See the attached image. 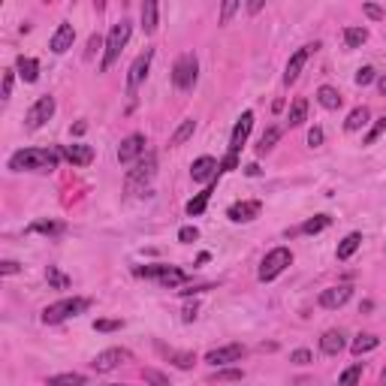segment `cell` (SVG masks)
<instances>
[{
	"label": "cell",
	"instance_id": "obj_1",
	"mask_svg": "<svg viewBox=\"0 0 386 386\" xmlns=\"http://www.w3.org/2000/svg\"><path fill=\"white\" fill-rule=\"evenodd\" d=\"M12 172H51L58 169V151L49 148H21L10 157Z\"/></svg>",
	"mask_w": 386,
	"mask_h": 386
},
{
	"label": "cell",
	"instance_id": "obj_2",
	"mask_svg": "<svg viewBox=\"0 0 386 386\" xmlns=\"http://www.w3.org/2000/svg\"><path fill=\"white\" fill-rule=\"evenodd\" d=\"M91 308V299L85 296H73V299H60V302H51L49 308L43 311V323H64V320H70V317H79V314H85Z\"/></svg>",
	"mask_w": 386,
	"mask_h": 386
},
{
	"label": "cell",
	"instance_id": "obj_3",
	"mask_svg": "<svg viewBox=\"0 0 386 386\" xmlns=\"http://www.w3.org/2000/svg\"><path fill=\"white\" fill-rule=\"evenodd\" d=\"M130 34H133V25L127 19H121L118 25H112L109 36H106V51H103V70H109L112 64L121 58V51H124V45L130 43Z\"/></svg>",
	"mask_w": 386,
	"mask_h": 386
},
{
	"label": "cell",
	"instance_id": "obj_4",
	"mask_svg": "<svg viewBox=\"0 0 386 386\" xmlns=\"http://www.w3.org/2000/svg\"><path fill=\"white\" fill-rule=\"evenodd\" d=\"M293 263V251L290 248H275V251H269L266 256H263V263H260V272H256V278H260L263 284H269V281H275L278 275L287 269Z\"/></svg>",
	"mask_w": 386,
	"mask_h": 386
},
{
	"label": "cell",
	"instance_id": "obj_5",
	"mask_svg": "<svg viewBox=\"0 0 386 386\" xmlns=\"http://www.w3.org/2000/svg\"><path fill=\"white\" fill-rule=\"evenodd\" d=\"M196 79H200V60H196V55H181L176 60V67H172V82H176L178 91H191L196 85Z\"/></svg>",
	"mask_w": 386,
	"mask_h": 386
},
{
	"label": "cell",
	"instance_id": "obj_6",
	"mask_svg": "<svg viewBox=\"0 0 386 386\" xmlns=\"http://www.w3.org/2000/svg\"><path fill=\"white\" fill-rule=\"evenodd\" d=\"M136 275H139V278H151V281H157L160 287H181V284L187 281V275L178 266H163V263H157V266L136 269Z\"/></svg>",
	"mask_w": 386,
	"mask_h": 386
},
{
	"label": "cell",
	"instance_id": "obj_7",
	"mask_svg": "<svg viewBox=\"0 0 386 386\" xmlns=\"http://www.w3.org/2000/svg\"><path fill=\"white\" fill-rule=\"evenodd\" d=\"M124 362H133V353L124 350V347H109V350L97 353L94 362H91V368H94L97 374H106V372H115V368H121Z\"/></svg>",
	"mask_w": 386,
	"mask_h": 386
},
{
	"label": "cell",
	"instance_id": "obj_8",
	"mask_svg": "<svg viewBox=\"0 0 386 386\" xmlns=\"http://www.w3.org/2000/svg\"><path fill=\"white\" fill-rule=\"evenodd\" d=\"M142 157H145V136H142V133H130L127 139H121V145H118V163L121 166L139 163Z\"/></svg>",
	"mask_w": 386,
	"mask_h": 386
},
{
	"label": "cell",
	"instance_id": "obj_9",
	"mask_svg": "<svg viewBox=\"0 0 386 386\" xmlns=\"http://www.w3.org/2000/svg\"><path fill=\"white\" fill-rule=\"evenodd\" d=\"M151 60H154V49H145L139 58L130 64V73H127V94H136L139 91V85L145 82V75H148V70H151Z\"/></svg>",
	"mask_w": 386,
	"mask_h": 386
},
{
	"label": "cell",
	"instance_id": "obj_10",
	"mask_svg": "<svg viewBox=\"0 0 386 386\" xmlns=\"http://www.w3.org/2000/svg\"><path fill=\"white\" fill-rule=\"evenodd\" d=\"M51 115H55V97L45 94V97H40V100H36V103L27 109L25 127H27V130H40V127H43Z\"/></svg>",
	"mask_w": 386,
	"mask_h": 386
},
{
	"label": "cell",
	"instance_id": "obj_11",
	"mask_svg": "<svg viewBox=\"0 0 386 386\" xmlns=\"http://www.w3.org/2000/svg\"><path fill=\"white\" fill-rule=\"evenodd\" d=\"M317 49H320V43H308V45H302L296 55H290V60H287V70H284V85H293V82L299 79L302 70H305V64H308V58H311Z\"/></svg>",
	"mask_w": 386,
	"mask_h": 386
},
{
	"label": "cell",
	"instance_id": "obj_12",
	"mask_svg": "<svg viewBox=\"0 0 386 386\" xmlns=\"http://www.w3.org/2000/svg\"><path fill=\"white\" fill-rule=\"evenodd\" d=\"M154 172H157V157L148 151V154L142 157L139 163H136V169L127 172V187H130V191H136V187L148 184V181L154 178Z\"/></svg>",
	"mask_w": 386,
	"mask_h": 386
},
{
	"label": "cell",
	"instance_id": "obj_13",
	"mask_svg": "<svg viewBox=\"0 0 386 386\" xmlns=\"http://www.w3.org/2000/svg\"><path fill=\"white\" fill-rule=\"evenodd\" d=\"M245 357V347L241 344H226V347H215V350L206 353V362L215 368H224V365H232V362H241Z\"/></svg>",
	"mask_w": 386,
	"mask_h": 386
},
{
	"label": "cell",
	"instance_id": "obj_14",
	"mask_svg": "<svg viewBox=\"0 0 386 386\" xmlns=\"http://www.w3.org/2000/svg\"><path fill=\"white\" fill-rule=\"evenodd\" d=\"M260 211H263L260 200H241V202H232V206L226 208V217H230L232 224H248V221H254V217H260Z\"/></svg>",
	"mask_w": 386,
	"mask_h": 386
},
{
	"label": "cell",
	"instance_id": "obj_15",
	"mask_svg": "<svg viewBox=\"0 0 386 386\" xmlns=\"http://www.w3.org/2000/svg\"><path fill=\"white\" fill-rule=\"evenodd\" d=\"M217 176H221V163L215 157H196L191 166V178L200 184H211V181H217Z\"/></svg>",
	"mask_w": 386,
	"mask_h": 386
},
{
	"label": "cell",
	"instance_id": "obj_16",
	"mask_svg": "<svg viewBox=\"0 0 386 386\" xmlns=\"http://www.w3.org/2000/svg\"><path fill=\"white\" fill-rule=\"evenodd\" d=\"M254 130V112H241V118L236 121V127H232V136H230V154H239L241 148H245L248 136Z\"/></svg>",
	"mask_w": 386,
	"mask_h": 386
},
{
	"label": "cell",
	"instance_id": "obj_17",
	"mask_svg": "<svg viewBox=\"0 0 386 386\" xmlns=\"http://www.w3.org/2000/svg\"><path fill=\"white\" fill-rule=\"evenodd\" d=\"M353 296V287L350 284H338V287H329V290L320 293V308H326V311H335V308L347 305Z\"/></svg>",
	"mask_w": 386,
	"mask_h": 386
},
{
	"label": "cell",
	"instance_id": "obj_18",
	"mask_svg": "<svg viewBox=\"0 0 386 386\" xmlns=\"http://www.w3.org/2000/svg\"><path fill=\"white\" fill-rule=\"evenodd\" d=\"M73 43H75V27L70 25V21H60L58 30L51 34V43H49V49L55 51V55H64L67 49H73Z\"/></svg>",
	"mask_w": 386,
	"mask_h": 386
},
{
	"label": "cell",
	"instance_id": "obj_19",
	"mask_svg": "<svg viewBox=\"0 0 386 386\" xmlns=\"http://www.w3.org/2000/svg\"><path fill=\"white\" fill-rule=\"evenodd\" d=\"M347 347V335L341 329H329V332H323V338H320V350L326 353V357H338Z\"/></svg>",
	"mask_w": 386,
	"mask_h": 386
},
{
	"label": "cell",
	"instance_id": "obj_20",
	"mask_svg": "<svg viewBox=\"0 0 386 386\" xmlns=\"http://www.w3.org/2000/svg\"><path fill=\"white\" fill-rule=\"evenodd\" d=\"M157 350H160L176 368H181V372L193 368V362H196V357H193V353H187V350H176V347H166V344H157Z\"/></svg>",
	"mask_w": 386,
	"mask_h": 386
},
{
	"label": "cell",
	"instance_id": "obj_21",
	"mask_svg": "<svg viewBox=\"0 0 386 386\" xmlns=\"http://www.w3.org/2000/svg\"><path fill=\"white\" fill-rule=\"evenodd\" d=\"M60 154H64L73 166H88L91 160H94V148L91 145H64Z\"/></svg>",
	"mask_w": 386,
	"mask_h": 386
},
{
	"label": "cell",
	"instance_id": "obj_22",
	"mask_svg": "<svg viewBox=\"0 0 386 386\" xmlns=\"http://www.w3.org/2000/svg\"><path fill=\"white\" fill-rule=\"evenodd\" d=\"M317 103L323 106V109H329V112H335V109H341V103H344V97L338 94L332 85H323V88H317Z\"/></svg>",
	"mask_w": 386,
	"mask_h": 386
},
{
	"label": "cell",
	"instance_id": "obj_23",
	"mask_svg": "<svg viewBox=\"0 0 386 386\" xmlns=\"http://www.w3.org/2000/svg\"><path fill=\"white\" fill-rule=\"evenodd\" d=\"M15 73H19L21 79H25L27 85H30V82L40 79V60H34V58H25V55H21L19 60H15Z\"/></svg>",
	"mask_w": 386,
	"mask_h": 386
},
{
	"label": "cell",
	"instance_id": "obj_24",
	"mask_svg": "<svg viewBox=\"0 0 386 386\" xmlns=\"http://www.w3.org/2000/svg\"><path fill=\"white\" fill-rule=\"evenodd\" d=\"M368 118H372V112H368V106H357V109L347 115V121H344V130L347 133H357V130H362V127L368 124Z\"/></svg>",
	"mask_w": 386,
	"mask_h": 386
},
{
	"label": "cell",
	"instance_id": "obj_25",
	"mask_svg": "<svg viewBox=\"0 0 386 386\" xmlns=\"http://www.w3.org/2000/svg\"><path fill=\"white\" fill-rule=\"evenodd\" d=\"M215 184H217V181H211V184H206V191H202V193H196L193 200L187 202V215H191V217H196V215H202V211H206L208 200H211V193H215Z\"/></svg>",
	"mask_w": 386,
	"mask_h": 386
},
{
	"label": "cell",
	"instance_id": "obj_26",
	"mask_svg": "<svg viewBox=\"0 0 386 386\" xmlns=\"http://www.w3.org/2000/svg\"><path fill=\"white\" fill-rule=\"evenodd\" d=\"M359 245H362V232H350V236H344V241L338 245L335 256L338 260H350V256L359 251Z\"/></svg>",
	"mask_w": 386,
	"mask_h": 386
},
{
	"label": "cell",
	"instance_id": "obj_27",
	"mask_svg": "<svg viewBox=\"0 0 386 386\" xmlns=\"http://www.w3.org/2000/svg\"><path fill=\"white\" fill-rule=\"evenodd\" d=\"M305 121H308V100H305V97H299V100L290 106V115H287V124H290V127H302Z\"/></svg>",
	"mask_w": 386,
	"mask_h": 386
},
{
	"label": "cell",
	"instance_id": "obj_28",
	"mask_svg": "<svg viewBox=\"0 0 386 386\" xmlns=\"http://www.w3.org/2000/svg\"><path fill=\"white\" fill-rule=\"evenodd\" d=\"M157 3L154 0H145V3H142V30H145V34H154L157 30Z\"/></svg>",
	"mask_w": 386,
	"mask_h": 386
},
{
	"label": "cell",
	"instance_id": "obj_29",
	"mask_svg": "<svg viewBox=\"0 0 386 386\" xmlns=\"http://www.w3.org/2000/svg\"><path fill=\"white\" fill-rule=\"evenodd\" d=\"M49 386H88V377L79 372H64V374L49 377Z\"/></svg>",
	"mask_w": 386,
	"mask_h": 386
},
{
	"label": "cell",
	"instance_id": "obj_30",
	"mask_svg": "<svg viewBox=\"0 0 386 386\" xmlns=\"http://www.w3.org/2000/svg\"><path fill=\"white\" fill-rule=\"evenodd\" d=\"M196 133V121L193 118H187V121H181V124H178V130L176 133H172V139H169V145H184V142L187 139H191V136Z\"/></svg>",
	"mask_w": 386,
	"mask_h": 386
},
{
	"label": "cell",
	"instance_id": "obj_31",
	"mask_svg": "<svg viewBox=\"0 0 386 386\" xmlns=\"http://www.w3.org/2000/svg\"><path fill=\"white\" fill-rule=\"evenodd\" d=\"M344 43L347 49H362L368 43V30L365 27H344Z\"/></svg>",
	"mask_w": 386,
	"mask_h": 386
},
{
	"label": "cell",
	"instance_id": "obj_32",
	"mask_svg": "<svg viewBox=\"0 0 386 386\" xmlns=\"http://www.w3.org/2000/svg\"><path fill=\"white\" fill-rule=\"evenodd\" d=\"M377 344H381V338L377 335H359L357 341L350 344V350H353V357H362V353H372Z\"/></svg>",
	"mask_w": 386,
	"mask_h": 386
},
{
	"label": "cell",
	"instance_id": "obj_33",
	"mask_svg": "<svg viewBox=\"0 0 386 386\" xmlns=\"http://www.w3.org/2000/svg\"><path fill=\"white\" fill-rule=\"evenodd\" d=\"M245 372L241 368H217L215 374H211V383H239Z\"/></svg>",
	"mask_w": 386,
	"mask_h": 386
},
{
	"label": "cell",
	"instance_id": "obj_34",
	"mask_svg": "<svg viewBox=\"0 0 386 386\" xmlns=\"http://www.w3.org/2000/svg\"><path fill=\"white\" fill-rule=\"evenodd\" d=\"M281 139V127H269L266 133L260 136V145H256V154H266V151L275 148V142Z\"/></svg>",
	"mask_w": 386,
	"mask_h": 386
},
{
	"label": "cell",
	"instance_id": "obj_35",
	"mask_svg": "<svg viewBox=\"0 0 386 386\" xmlns=\"http://www.w3.org/2000/svg\"><path fill=\"white\" fill-rule=\"evenodd\" d=\"M67 226L64 224H55V221H36V224H30V230L27 232H43V236H60Z\"/></svg>",
	"mask_w": 386,
	"mask_h": 386
},
{
	"label": "cell",
	"instance_id": "obj_36",
	"mask_svg": "<svg viewBox=\"0 0 386 386\" xmlns=\"http://www.w3.org/2000/svg\"><path fill=\"white\" fill-rule=\"evenodd\" d=\"M362 381V365L357 362V365H350V368H344L341 377H338V386H359Z\"/></svg>",
	"mask_w": 386,
	"mask_h": 386
},
{
	"label": "cell",
	"instance_id": "obj_37",
	"mask_svg": "<svg viewBox=\"0 0 386 386\" xmlns=\"http://www.w3.org/2000/svg\"><path fill=\"white\" fill-rule=\"evenodd\" d=\"M326 226H329V217H326V215H317V217H311V221L302 224L299 232H305V236H314V232H323Z\"/></svg>",
	"mask_w": 386,
	"mask_h": 386
},
{
	"label": "cell",
	"instance_id": "obj_38",
	"mask_svg": "<svg viewBox=\"0 0 386 386\" xmlns=\"http://www.w3.org/2000/svg\"><path fill=\"white\" fill-rule=\"evenodd\" d=\"M45 278H49V284L58 287V290H67V287H70V278H67L64 272H58V266H49V269H45Z\"/></svg>",
	"mask_w": 386,
	"mask_h": 386
},
{
	"label": "cell",
	"instance_id": "obj_39",
	"mask_svg": "<svg viewBox=\"0 0 386 386\" xmlns=\"http://www.w3.org/2000/svg\"><path fill=\"white\" fill-rule=\"evenodd\" d=\"M383 133H386V115H383L381 121H377V124L372 127V133H368V136H365V145H374V142H377V139H381V136H383Z\"/></svg>",
	"mask_w": 386,
	"mask_h": 386
},
{
	"label": "cell",
	"instance_id": "obj_40",
	"mask_svg": "<svg viewBox=\"0 0 386 386\" xmlns=\"http://www.w3.org/2000/svg\"><path fill=\"white\" fill-rule=\"evenodd\" d=\"M142 377L151 383V386H169V381H166V374H160V372H154V368H145L142 372Z\"/></svg>",
	"mask_w": 386,
	"mask_h": 386
},
{
	"label": "cell",
	"instance_id": "obj_41",
	"mask_svg": "<svg viewBox=\"0 0 386 386\" xmlns=\"http://www.w3.org/2000/svg\"><path fill=\"white\" fill-rule=\"evenodd\" d=\"M239 6H241V3H239V0H226V3L221 6V25H226V21H230V19H232V15H236V12H239Z\"/></svg>",
	"mask_w": 386,
	"mask_h": 386
},
{
	"label": "cell",
	"instance_id": "obj_42",
	"mask_svg": "<svg viewBox=\"0 0 386 386\" xmlns=\"http://www.w3.org/2000/svg\"><path fill=\"white\" fill-rule=\"evenodd\" d=\"M196 239H200V230H196V226H181L178 230V241H184V245H191Z\"/></svg>",
	"mask_w": 386,
	"mask_h": 386
},
{
	"label": "cell",
	"instance_id": "obj_43",
	"mask_svg": "<svg viewBox=\"0 0 386 386\" xmlns=\"http://www.w3.org/2000/svg\"><path fill=\"white\" fill-rule=\"evenodd\" d=\"M372 82H374V70L372 67H362V70L357 73V85L365 88V85H372Z\"/></svg>",
	"mask_w": 386,
	"mask_h": 386
},
{
	"label": "cell",
	"instance_id": "obj_44",
	"mask_svg": "<svg viewBox=\"0 0 386 386\" xmlns=\"http://www.w3.org/2000/svg\"><path fill=\"white\" fill-rule=\"evenodd\" d=\"M121 326H124L121 320H97V323H94L97 332H115V329H121Z\"/></svg>",
	"mask_w": 386,
	"mask_h": 386
},
{
	"label": "cell",
	"instance_id": "obj_45",
	"mask_svg": "<svg viewBox=\"0 0 386 386\" xmlns=\"http://www.w3.org/2000/svg\"><path fill=\"white\" fill-rule=\"evenodd\" d=\"M290 362H296V365H308V362H311V350H305V347H302V350H293Z\"/></svg>",
	"mask_w": 386,
	"mask_h": 386
},
{
	"label": "cell",
	"instance_id": "obj_46",
	"mask_svg": "<svg viewBox=\"0 0 386 386\" xmlns=\"http://www.w3.org/2000/svg\"><path fill=\"white\" fill-rule=\"evenodd\" d=\"M196 311H200V305H196V302H187L184 311H181V320H184V323H193V320H196Z\"/></svg>",
	"mask_w": 386,
	"mask_h": 386
},
{
	"label": "cell",
	"instance_id": "obj_47",
	"mask_svg": "<svg viewBox=\"0 0 386 386\" xmlns=\"http://www.w3.org/2000/svg\"><path fill=\"white\" fill-rule=\"evenodd\" d=\"M19 272H21V266L15 260H3V263H0V275H19Z\"/></svg>",
	"mask_w": 386,
	"mask_h": 386
},
{
	"label": "cell",
	"instance_id": "obj_48",
	"mask_svg": "<svg viewBox=\"0 0 386 386\" xmlns=\"http://www.w3.org/2000/svg\"><path fill=\"white\" fill-rule=\"evenodd\" d=\"M308 145H311V148L323 145V130H320V127H314V130H308Z\"/></svg>",
	"mask_w": 386,
	"mask_h": 386
},
{
	"label": "cell",
	"instance_id": "obj_49",
	"mask_svg": "<svg viewBox=\"0 0 386 386\" xmlns=\"http://www.w3.org/2000/svg\"><path fill=\"white\" fill-rule=\"evenodd\" d=\"M239 166V154H226L224 163H221V172H232Z\"/></svg>",
	"mask_w": 386,
	"mask_h": 386
},
{
	"label": "cell",
	"instance_id": "obj_50",
	"mask_svg": "<svg viewBox=\"0 0 386 386\" xmlns=\"http://www.w3.org/2000/svg\"><path fill=\"white\" fill-rule=\"evenodd\" d=\"M12 82H15V73L10 70L3 75V100H10V94H12Z\"/></svg>",
	"mask_w": 386,
	"mask_h": 386
},
{
	"label": "cell",
	"instance_id": "obj_51",
	"mask_svg": "<svg viewBox=\"0 0 386 386\" xmlns=\"http://www.w3.org/2000/svg\"><path fill=\"white\" fill-rule=\"evenodd\" d=\"M365 15H368V19H374V21H381L383 10H381V6H374V3H365Z\"/></svg>",
	"mask_w": 386,
	"mask_h": 386
},
{
	"label": "cell",
	"instance_id": "obj_52",
	"mask_svg": "<svg viewBox=\"0 0 386 386\" xmlns=\"http://www.w3.org/2000/svg\"><path fill=\"white\" fill-rule=\"evenodd\" d=\"M245 172H248V176H260V166L251 163V166H245Z\"/></svg>",
	"mask_w": 386,
	"mask_h": 386
},
{
	"label": "cell",
	"instance_id": "obj_53",
	"mask_svg": "<svg viewBox=\"0 0 386 386\" xmlns=\"http://www.w3.org/2000/svg\"><path fill=\"white\" fill-rule=\"evenodd\" d=\"M377 88H381V94L386 97V73L381 75V79H377Z\"/></svg>",
	"mask_w": 386,
	"mask_h": 386
},
{
	"label": "cell",
	"instance_id": "obj_54",
	"mask_svg": "<svg viewBox=\"0 0 386 386\" xmlns=\"http://www.w3.org/2000/svg\"><path fill=\"white\" fill-rule=\"evenodd\" d=\"M248 10H251V12H260V10H263V0H254V3L248 6Z\"/></svg>",
	"mask_w": 386,
	"mask_h": 386
},
{
	"label": "cell",
	"instance_id": "obj_55",
	"mask_svg": "<svg viewBox=\"0 0 386 386\" xmlns=\"http://www.w3.org/2000/svg\"><path fill=\"white\" fill-rule=\"evenodd\" d=\"M381 383L386 386V368H383V374H381Z\"/></svg>",
	"mask_w": 386,
	"mask_h": 386
},
{
	"label": "cell",
	"instance_id": "obj_56",
	"mask_svg": "<svg viewBox=\"0 0 386 386\" xmlns=\"http://www.w3.org/2000/svg\"><path fill=\"white\" fill-rule=\"evenodd\" d=\"M112 386H121V383H112Z\"/></svg>",
	"mask_w": 386,
	"mask_h": 386
}]
</instances>
